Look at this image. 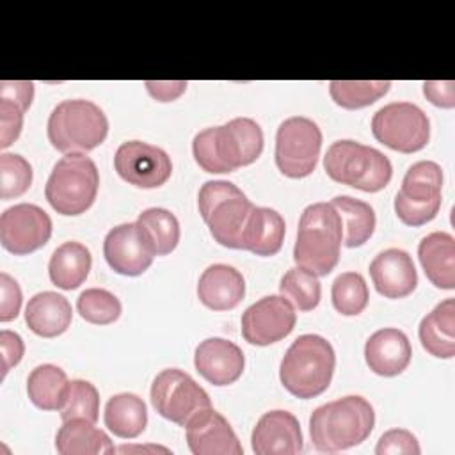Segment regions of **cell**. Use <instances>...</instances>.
<instances>
[{
	"label": "cell",
	"mask_w": 455,
	"mask_h": 455,
	"mask_svg": "<svg viewBox=\"0 0 455 455\" xmlns=\"http://www.w3.org/2000/svg\"><path fill=\"white\" fill-rule=\"evenodd\" d=\"M73 320L69 300L57 291H39L25 307L28 329L41 338H55L68 331Z\"/></svg>",
	"instance_id": "cell-24"
},
{
	"label": "cell",
	"mask_w": 455,
	"mask_h": 455,
	"mask_svg": "<svg viewBox=\"0 0 455 455\" xmlns=\"http://www.w3.org/2000/svg\"><path fill=\"white\" fill-rule=\"evenodd\" d=\"M197 206L210 235L217 243L240 249L242 231L252 210L247 196L231 181H206L197 194Z\"/></svg>",
	"instance_id": "cell-7"
},
{
	"label": "cell",
	"mask_w": 455,
	"mask_h": 455,
	"mask_svg": "<svg viewBox=\"0 0 455 455\" xmlns=\"http://www.w3.org/2000/svg\"><path fill=\"white\" fill-rule=\"evenodd\" d=\"M297 322L295 307L283 295H267L242 315V336L247 343L267 347L286 338Z\"/></svg>",
	"instance_id": "cell-15"
},
{
	"label": "cell",
	"mask_w": 455,
	"mask_h": 455,
	"mask_svg": "<svg viewBox=\"0 0 455 455\" xmlns=\"http://www.w3.org/2000/svg\"><path fill=\"white\" fill-rule=\"evenodd\" d=\"M116 451H121V453H126V451H162V453H169V450L164 448V446H135V448L119 446V448H116Z\"/></svg>",
	"instance_id": "cell-45"
},
{
	"label": "cell",
	"mask_w": 455,
	"mask_h": 455,
	"mask_svg": "<svg viewBox=\"0 0 455 455\" xmlns=\"http://www.w3.org/2000/svg\"><path fill=\"white\" fill-rule=\"evenodd\" d=\"M32 185V165L16 153L0 155V197L12 199L23 196Z\"/></svg>",
	"instance_id": "cell-39"
},
{
	"label": "cell",
	"mask_w": 455,
	"mask_h": 455,
	"mask_svg": "<svg viewBox=\"0 0 455 455\" xmlns=\"http://www.w3.org/2000/svg\"><path fill=\"white\" fill-rule=\"evenodd\" d=\"M331 204L341 217L343 224V245L359 247L366 243L375 231V212L373 208L350 196H336Z\"/></svg>",
	"instance_id": "cell-32"
},
{
	"label": "cell",
	"mask_w": 455,
	"mask_h": 455,
	"mask_svg": "<svg viewBox=\"0 0 455 455\" xmlns=\"http://www.w3.org/2000/svg\"><path fill=\"white\" fill-rule=\"evenodd\" d=\"M286 224L279 212L267 206H252L242 231L240 249L256 256H274L284 242Z\"/></svg>",
	"instance_id": "cell-23"
},
{
	"label": "cell",
	"mask_w": 455,
	"mask_h": 455,
	"mask_svg": "<svg viewBox=\"0 0 455 455\" xmlns=\"http://www.w3.org/2000/svg\"><path fill=\"white\" fill-rule=\"evenodd\" d=\"M421 347L434 357L451 359L455 355V300L444 299L419 322Z\"/></svg>",
	"instance_id": "cell-26"
},
{
	"label": "cell",
	"mask_w": 455,
	"mask_h": 455,
	"mask_svg": "<svg viewBox=\"0 0 455 455\" xmlns=\"http://www.w3.org/2000/svg\"><path fill=\"white\" fill-rule=\"evenodd\" d=\"M245 295L243 275L231 265L215 263L203 270L197 283L199 300L213 311L236 307Z\"/></svg>",
	"instance_id": "cell-22"
},
{
	"label": "cell",
	"mask_w": 455,
	"mask_h": 455,
	"mask_svg": "<svg viewBox=\"0 0 455 455\" xmlns=\"http://www.w3.org/2000/svg\"><path fill=\"white\" fill-rule=\"evenodd\" d=\"M68 387L69 380L66 371L50 363L36 366L27 379V395L30 402L43 411H60Z\"/></svg>",
	"instance_id": "cell-31"
},
{
	"label": "cell",
	"mask_w": 455,
	"mask_h": 455,
	"mask_svg": "<svg viewBox=\"0 0 455 455\" xmlns=\"http://www.w3.org/2000/svg\"><path fill=\"white\" fill-rule=\"evenodd\" d=\"M46 133L57 151L64 155H85L105 140L108 119L105 112L89 100H64L52 110Z\"/></svg>",
	"instance_id": "cell-5"
},
{
	"label": "cell",
	"mask_w": 455,
	"mask_h": 455,
	"mask_svg": "<svg viewBox=\"0 0 455 455\" xmlns=\"http://www.w3.org/2000/svg\"><path fill=\"white\" fill-rule=\"evenodd\" d=\"M418 258L427 279L441 288H455V238L444 231H434L421 238Z\"/></svg>",
	"instance_id": "cell-25"
},
{
	"label": "cell",
	"mask_w": 455,
	"mask_h": 455,
	"mask_svg": "<svg viewBox=\"0 0 455 455\" xmlns=\"http://www.w3.org/2000/svg\"><path fill=\"white\" fill-rule=\"evenodd\" d=\"M116 172L139 188L162 187L172 174L171 156L156 146L142 140L123 142L114 155Z\"/></svg>",
	"instance_id": "cell-14"
},
{
	"label": "cell",
	"mask_w": 455,
	"mask_h": 455,
	"mask_svg": "<svg viewBox=\"0 0 455 455\" xmlns=\"http://www.w3.org/2000/svg\"><path fill=\"white\" fill-rule=\"evenodd\" d=\"M50 236L52 219L37 204L20 203L0 215V243L16 256L41 249Z\"/></svg>",
	"instance_id": "cell-13"
},
{
	"label": "cell",
	"mask_w": 455,
	"mask_h": 455,
	"mask_svg": "<svg viewBox=\"0 0 455 455\" xmlns=\"http://www.w3.org/2000/svg\"><path fill=\"white\" fill-rule=\"evenodd\" d=\"M62 421L66 419H87L91 423L98 421L100 412V395L98 389L89 382L82 379L69 380L68 395L64 400L62 409L59 411Z\"/></svg>",
	"instance_id": "cell-38"
},
{
	"label": "cell",
	"mask_w": 455,
	"mask_h": 455,
	"mask_svg": "<svg viewBox=\"0 0 455 455\" xmlns=\"http://www.w3.org/2000/svg\"><path fill=\"white\" fill-rule=\"evenodd\" d=\"M336 354L320 334H302L286 350L279 364V379L288 393L297 398L322 395L334 373Z\"/></svg>",
	"instance_id": "cell-4"
},
{
	"label": "cell",
	"mask_w": 455,
	"mask_h": 455,
	"mask_svg": "<svg viewBox=\"0 0 455 455\" xmlns=\"http://www.w3.org/2000/svg\"><path fill=\"white\" fill-rule=\"evenodd\" d=\"M137 224L148 235L156 256H165L176 249L180 242V222L169 210L148 208L139 213Z\"/></svg>",
	"instance_id": "cell-33"
},
{
	"label": "cell",
	"mask_w": 455,
	"mask_h": 455,
	"mask_svg": "<svg viewBox=\"0 0 455 455\" xmlns=\"http://www.w3.org/2000/svg\"><path fill=\"white\" fill-rule=\"evenodd\" d=\"M103 256L114 272L133 277L144 274L156 254L144 229L137 222H126L107 233Z\"/></svg>",
	"instance_id": "cell-16"
},
{
	"label": "cell",
	"mask_w": 455,
	"mask_h": 455,
	"mask_svg": "<svg viewBox=\"0 0 455 455\" xmlns=\"http://www.w3.org/2000/svg\"><path fill=\"white\" fill-rule=\"evenodd\" d=\"M322 132L318 124L302 116L284 119L275 133V165L288 178L309 176L320 156Z\"/></svg>",
	"instance_id": "cell-10"
},
{
	"label": "cell",
	"mask_w": 455,
	"mask_h": 455,
	"mask_svg": "<svg viewBox=\"0 0 455 455\" xmlns=\"http://www.w3.org/2000/svg\"><path fill=\"white\" fill-rule=\"evenodd\" d=\"M256 455H295L304 448L299 419L288 411L265 412L251 435Z\"/></svg>",
	"instance_id": "cell-18"
},
{
	"label": "cell",
	"mask_w": 455,
	"mask_h": 455,
	"mask_svg": "<svg viewBox=\"0 0 455 455\" xmlns=\"http://www.w3.org/2000/svg\"><path fill=\"white\" fill-rule=\"evenodd\" d=\"M91 265L92 258L84 243L64 242L50 258V281L60 290H75L87 279Z\"/></svg>",
	"instance_id": "cell-29"
},
{
	"label": "cell",
	"mask_w": 455,
	"mask_h": 455,
	"mask_svg": "<svg viewBox=\"0 0 455 455\" xmlns=\"http://www.w3.org/2000/svg\"><path fill=\"white\" fill-rule=\"evenodd\" d=\"M21 288L9 274H0V322H11L21 307Z\"/></svg>",
	"instance_id": "cell-41"
},
{
	"label": "cell",
	"mask_w": 455,
	"mask_h": 455,
	"mask_svg": "<svg viewBox=\"0 0 455 455\" xmlns=\"http://www.w3.org/2000/svg\"><path fill=\"white\" fill-rule=\"evenodd\" d=\"M55 448L60 455H101L114 453L110 437L87 419H66L55 435Z\"/></svg>",
	"instance_id": "cell-28"
},
{
	"label": "cell",
	"mask_w": 455,
	"mask_h": 455,
	"mask_svg": "<svg viewBox=\"0 0 455 455\" xmlns=\"http://www.w3.org/2000/svg\"><path fill=\"white\" fill-rule=\"evenodd\" d=\"M343 243L341 217L331 203H313L304 208L299 219L293 261L297 267L323 277L339 261Z\"/></svg>",
	"instance_id": "cell-3"
},
{
	"label": "cell",
	"mask_w": 455,
	"mask_h": 455,
	"mask_svg": "<svg viewBox=\"0 0 455 455\" xmlns=\"http://www.w3.org/2000/svg\"><path fill=\"white\" fill-rule=\"evenodd\" d=\"M263 151L261 126L251 117H235L222 126L204 128L192 140L196 164L212 174L251 165Z\"/></svg>",
	"instance_id": "cell-1"
},
{
	"label": "cell",
	"mask_w": 455,
	"mask_h": 455,
	"mask_svg": "<svg viewBox=\"0 0 455 455\" xmlns=\"http://www.w3.org/2000/svg\"><path fill=\"white\" fill-rule=\"evenodd\" d=\"M377 455H419L421 448L416 435L405 428H391L384 432L375 446Z\"/></svg>",
	"instance_id": "cell-40"
},
{
	"label": "cell",
	"mask_w": 455,
	"mask_h": 455,
	"mask_svg": "<svg viewBox=\"0 0 455 455\" xmlns=\"http://www.w3.org/2000/svg\"><path fill=\"white\" fill-rule=\"evenodd\" d=\"M149 396L155 411L162 418L181 427L201 409L212 407L208 393L188 373L178 368L162 370L153 379Z\"/></svg>",
	"instance_id": "cell-12"
},
{
	"label": "cell",
	"mask_w": 455,
	"mask_h": 455,
	"mask_svg": "<svg viewBox=\"0 0 455 455\" xmlns=\"http://www.w3.org/2000/svg\"><path fill=\"white\" fill-rule=\"evenodd\" d=\"M375 425L371 403L348 395L316 407L309 418L311 443L318 451H341L368 439Z\"/></svg>",
	"instance_id": "cell-2"
},
{
	"label": "cell",
	"mask_w": 455,
	"mask_h": 455,
	"mask_svg": "<svg viewBox=\"0 0 455 455\" xmlns=\"http://www.w3.org/2000/svg\"><path fill=\"white\" fill-rule=\"evenodd\" d=\"M373 137L400 153H416L428 144L430 121L414 103L395 101L379 108L371 117Z\"/></svg>",
	"instance_id": "cell-11"
},
{
	"label": "cell",
	"mask_w": 455,
	"mask_h": 455,
	"mask_svg": "<svg viewBox=\"0 0 455 455\" xmlns=\"http://www.w3.org/2000/svg\"><path fill=\"white\" fill-rule=\"evenodd\" d=\"M323 169L332 181L363 192L382 190L393 176L391 162L384 153L348 139L329 146Z\"/></svg>",
	"instance_id": "cell-6"
},
{
	"label": "cell",
	"mask_w": 455,
	"mask_h": 455,
	"mask_svg": "<svg viewBox=\"0 0 455 455\" xmlns=\"http://www.w3.org/2000/svg\"><path fill=\"white\" fill-rule=\"evenodd\" d=\"M279 291L299 311L315 309L322 297V286H320L318 275L300 267H293L284 272L279 283Z\"/></svg>",
	"instance_id": "cell-35"
},
{
	"label": "cell",
	"mask_w": 455,
	"mask_h": 455,
	"mask_svg": "<svg viewBox=\"0 0 455 455\" xmlns=\"http://www.w3.org/2000/svg\"><path fill=\"white\" fill-rule=\"evenodd\" d=\"M103 421L114 435L121 439H135L148 425L146 403L133 393H117L108 398Z\"/></svg>",
	"instance_id": "cell-30"
},
{
	"label": "cell",
	"mask_w": 455,
	"mask_h": 455,
	"mask_svg": "<svg viewBox=\"0 0 455 455\" xmlns=\"http://www.w3.org/2000/svg\"><path fill=\"white\" fill-rule=\"evenodd\" d=\"M389 87V80H332L329 94L336 105L355 110L380 100Z\"/></svg>",
	"instance_id": "cell-34"
},
{
	"label": "cell",
	"mask_w": 455,
	"mask_h": 455,
	"mask_svg": "<svg viewBox=\"0 0 455 455\" xmlns=\"http://www.w3.org/2000/svg\"><path fill=\"white\" fill-rule=\"evenodd\" d=\"M443 171L432 160L412 164L395 196V213L407 226H423L435 219L441 208Z\"/></svg>",
	"instance_id": "cell-9"
},
{
	"label": "cell",
	"mask_w": 455,
	"mask_h": 455,
	"mask_svg": "<svg viewBox=\"0 0 455 455\" xmlns=\"http://www.w3.org/2000/svg\"><path fill=\"white\" fill-rule=\"evenodd\" d=\"M34 98V84L28 80L0 82V148H9L21 133L23 116Z\"/></svg>",
	"instance_id": "cell-27"
},
{
	"label": "cell",
	"mask_w": 455,
	"mask_h": 455,
	"mask_svg": "<svg viewBox=\"0 0 455 455\" xmlns=\"http://www.w3.org/2000/svg\"><path fill=\"white\" fill-rule=\"evenodd\" d=\"M25 354L23 339L18 332L9 329L0 331V355H2V379H5L7 371L16 366Z\"/></svg>",
	"instance_id": "cell-42"
},
{
	"label": "cell",
	"mask_w": 455,
	"mask_h": 455,
	"mask_svg": "<svg viewBox=\"0 0 455 455\" xmlns=\"http://www.w3.org/2000/svg\"><path fill=\"white\" fill-rule=\"evenodd\" d=\"M98 187L96 164L82 153H73L53 165L44 187V197L57 213L80 215L92 206Z\"/></svg>",
	"instance_id": "cell-8"
},
{
	"label": "cell",
	"mask_w": 455,
	"mask_h": 455,
	"mask_svg": "<svg viewBox=\"0 0 455 455\" xmlns=\"http://www.w3.org/2000/svg\"><path fill=\"white\" fill-rule=\"evenodd\" d=\"M76 309L85 322L94 325H108L121 316L123 306L119 299L108 290L87 288L80 293Z\"/></svg>",
	"instance_id": "cell-37"
},
{
	"label": "cell",
	"mask_w": 455,
	"mask_h": 455,
	"mask_svg": "<svg viewBox=\"0 0 455 455\" xmlns=\"http://www.w3.org/2000/svg\"><path fill=\"white\" fill-rule=\"evenodd\" d=\"M423 94L435 107H443V108H453L455 107V82H451V80L423 82Z\"/></svg>",
	"instance_id": "cell-43"
},
{
	"label": "cell",
	"mask_w": 455,
	"mask_h": 455,
	"mask_svg": "<svg viewBox=\"0 0 455 455\" xmlns=\"http://www.w3.org/2000/svg\"><path fill=\"white\" fill-rule=\"evenodd\" d=\"M412 348L405 332L395 327L375 331L364 345L368 368L382 377L400 375L411 363Z\"/></svg>",
	"instance_id": "cell-21"
},
{
	"label": "cell",
	"mask_w": 455,
	"mask_h": 455,
	"mask_svg": "<svg viewBox=\"0 0 455 455\" xmlns=\"http://www.w3.org/2000/svg\"><path fill=\"white\" fill-rule=\"evenodd\" d=\"M370 277L375 290L386 299H403L416 290L418 274L409 252L389 247L370 263Z\"/></svg>",
	"instance_id": "cell-20"
},
{
	"label": "cell",
	"mask_w": 455,
	"mask_h": 455,
	"mask_svg": "<svg viewBox=\"0 0 455 455\" xmlns=\"http://www.w3.org/2000/svg\"><path fill=\"white\" fill-rule=\"evenodd\" d=\"M194 366L213 386L236 382L245 368V357L238 345L224 338H206L196 347Z\"/></svg>",
	"instance_id": "cell-19"
},
{
	"label": "cell",
	"mask_w": 455,
	"mask_h": 455,
	"mask_svg": "<svg viewBox=\"0 0 455 455\" xmlns=\"http://www.w3.org/2000/svg\"><path fill=\"white\" fill-rule=\"evenodd\" d=\"M332 306L345 316H355L368 306V284L359 272H343L332 281Z\"/></svg>",
	"instance_id": "cell-36"
},
{
	"label": "cell",
	"mask_w": 455,
	"mask_h": 455,
	"mask_svg": "<svg viewBox=\"0 0 455 455\" xmlns=\"http://www.w3.org/2000/svg\"><path fill=\"white\" fill-rule=\"evenodd\" d=\"M187 428V444L194 455H242L243 448L229 421L213 407L196 412Z\"/></svg>",
	"instance_id": "cell-17"
},
{
	"label": "cell",
	"mask_w": 455,
	"mask_h": 455,
	"mask_svg": "<svg viewBox=\"0 0 455 455\" xmlns=\"http://www.w3.org/2000/svg\"><path fill=\"white\" fill-rule=\"evenodd\" d=\"M144 85L149 96L155 98L156 101H174L185 92L188 84L185 80H165V82L148 80L144 82Z\"/></svg>",
	"instance_id": "cell-44"
}]
</instances>
